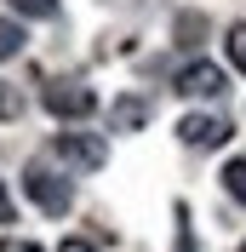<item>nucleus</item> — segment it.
Instances as JSON below:
<instances>
[{
	"mask_svg": "<svg viewBox=\"0 0 246 252\" xmlns=\"http://www.w3.org/2000/svg\"><path fill=\"white\" fill-rule=\"evenodd\" d=\"M0 252H40L34 241H0Z\"/></svg>",
	"mask_w": 246,
	"mask_h": 252,
	"instance_id": "13",
	"label": "nucleus"
},
{
	"mask_svg": "<svg viewBox=\"0 0 246 252\" xmlns=\"http://www.w3.org/2000/svg\"><path fill=\"white\" fill-rule=\"evenodd\" d=\"M178 138H184L189 149H223V143L235 138V126L223 121V115H184V121H178Z\"/></svg>",
	"mask_w": 246,
	"mask_h": 252,
	"instance_id": "4",
	"label": "nucleus"
},
{
	"mask_svg": "<svg viewBox=\"0 0 246 252\" xmlns=\"http://www.w3.org/2000/svg\"><path fill=\"white\" fill-rule=\"evenodd\" d=\"M143 121H149V103L143 97H115L109 103V132H138Z\"/></svg>",
	"mask_w": 246,
	"mask_h": 252,
	"instance_id": "6",
	"label": "nucleus"
},
{
	"mask_svg": "<svg viewBox=\"0 0 246 252\" xmlns=\"http://www.w3.org/2000/svg\"><path fill=\"white\" fill-rule=\"evenodd\" d=\"M178 92H184V97H223L229 80H223L217 63H189L184 75H178Z\"/></svg>",
	"mask_w": 246,
	"mask_h": 252,
	"instance_id": "5",
	"label": "nucleus"
},
{
	"mask_svg": "<svg viewBox=\"0 0 246 252\" xmlns=\"http://www.w3.org/2000/svg\"><path fill=\"white\" fill-rule=\"evenodd\" d=\"M223 189H229L235 201L246 206V160H241V155H235V160H223Z\"/></svg>",
	"mask_w": 246,
	"mask_h": 252,
	"instance_id": "8",
	"label": "nucleus"
},
{
	"mask_svg": "<svg viewBox=\"0 0 246 252\" xmlns=\"http://www.w3.org/2000/svg\"><path fill=\"white\" fill-rule=\"evenodd\" d=\"M17 212H12V195H6V184H0V223H12Z\"/></svg>",
	"mask_w": 246,
	"mask_h": 252,
	"instance_id": "12",
	"label": "nucleus"
},
{
	"mask_svg": "<svg viewBox=\"0 0 246 252\" xmlns=\"http://www.w3.org/2000/svg\"><path fill=\"white\" fill-rule=\"evenodd\" d=\"M23 40H29V34H23V23H17V17H0V58H17V52H23Z\"/></svg>",
	"mask_w": 246,
	"mask_h": 252,
	"instance_id": "7",
	"label": "nucleus"
},
{
	"mask_svg": "<svg viewBox=\"0 0 246 252\" xmlns=\"http://www.w3.org/2000/svg\"><path fill=\"white\" fill-rule=\"evenodd\" d=\"M241 252H246V247H241Z\"/></svg>",
	"mask_w": 246,
	"mask_h": 252,
	"instance_id": "15",
	"label": "nucleus"
},
{
	"mask_svg": "<svg viewBox=\"0 0 246 252\" xmlns=\"http://www.w3.org/2000/svg\"><path fill=\"white\" fill-rule=\"evenodd\" d=\"M52 149H58V160L75 166V172H97V166L109 160V143L97 138V132H58Z\"/></svg>",
	"mask_w": 246,
	"mask_h": 252,
	"instance_id": "2",
	"label": "nucleus"
},
{
	"mask_svg": "<svg viewBox=\"0 0 246 252\" xmlns=\"http://www.w3.org/2000/svg\"><path fill=\"white\" fill-rule=\"evenodd\" d=\"M12 12H23V17H58V0H12Z\"/></svg>",
	"mask_w": 246,
	"mask_h": 252,
	"instance_id": "10",
	"label": "nucleus"
},
{
	"mask_svg": "<svg viewBox=\"0 0 246 252\" xmlns=\"http://www.w3.org/2000/svg\"><path fill=\"white\" fill-rule=\"evenodd\" d=\"M58 252H92V241H80V235H69V241H63Z\"/></svg>",
	"mask_w": 246,
	"mask_h": 252,
	"instance_id": "14",
	"label": "nucleus"
},
{
	"mask_svg": "<svg viewBox=\"0 0 246 252\" xmlns=\"http://www.w3.org/2000/svg\"><path fill=\"white\" fill-rule=\"evenodd\" d=\"M223 46H229V63L246 75V23H229V40H223Z\"/></svg>",
	"mask_w": 246,
	"mask_h": 252,
	"instance_id": "9",
	"label": "nucleus"
},
{
	"mask_svg": "<svg viewBox=\"0 0 246 252\" xmlns=\"http://www.w3.org/2000/svg\"><path fill=\"white\" fill-rule=\"evenodd\" d=\"M58 121H86V115L97 109V92L86 86V80H52L46 86V97H40Z\"/></svg>",
	"mask_w": 246,
	"mask_h": 252,
	"instance_id": "3",
	"label": "nucleus"
},
{
	"mask_svg": "<svg viewBox=\"0 0 246 252\" xmlns=\"http://www.w3.org/2000/svg\"><path fill=\"white\" fill-rule=\"evenodd\" d=\"M23 189H29V201L40 206V212H52V218H63V212L75 206V184H69L52 160H29V166H23Z\"/></svg>",
	"mask_w": 246,
	"mask_h": 252,
	"instance_id": "1",
	"label": "nucleus"
},
{
	"mask_svg": "<svg viewBox=\"0 0 246 252\" xmlns=\"http://www.w3.org/2000/svg\"><path fill=\"white\" fill-rule=\"evenodd\" d=\"M17 115H23V97H17L6 80H0V121H17Z\"/></svg>",
	"mask_w": 246,
	"mask_h": 252,
	"instance_id": "11",
	"label": "nucleus"
}]
</instances>
